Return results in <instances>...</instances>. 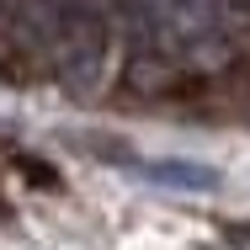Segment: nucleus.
I'll return each mask as SVG.
<instances>
[{"mask_svg": "<svg viewBox=\"0 0 250 250\" xmlns=\"http://www.w3.org/2000/svg\"><path fill=\"white\" fill-rule=\"evenodd\" d=\"M128 27L144 59L170 69H224L240 53L250 16L218 0H128Z\"/></svg>", "mask_w": 250, "mask_h": 250, "instance_id": "nucleus-1", "label": "nucleus"}, {"mask_svg": "<svg viewBox=\"0 0 250 250\" xmlns=\"http://www.w3.org/2000/svg\"><path fill=\"white\" fill-rule=\"evenodd\" d=\"M48 64L69 96H96L112 75V21L91 0H59V32Z\"/></svg>", "mask_w": 250, "mask_h": 250, "instance_id": "nucleus-2", "label": "nucleus"}, {"mask_svg": "<svg viewBox=\"0 0 250 250\" xmlns=\"http://www.w3.org/2000/svg\"><path fill=\"white\" fill-rule=\"evenodd\" d=\"M149 181L160 187H176V192H213L218 187V176L208 170V165H187V160H149V165H139Z\"/></svg>", "mask_w": 250, "mask_h": 250, "instance_id": "nucleus-3", "label": "nucleus"}, {"mask_svg": "<svg viewBox=\"0 0 250 250\" xmlns=\"http://www.w3.org/2000/svg\"><path fill=\"white\" fill-rule=\"evenodd\" d=\"M229 245H234V250H250V224H229Z\"/></svg>", "mask_w": 250, "mask_h": 250, "instance_id": "nucleus-4", "label": "nucleus"}, {"mask_svg": "<svg viewBox=\"0 0 250 250\" xmlns=\"http://www.w3.org/2000/svg\"><path fill=\"white\" fill-rule=\"evenodd\" d=\"M218 5H229V11H245V16H250V0H218Z\"/></svg>", "mask_w": 250, "mask_h": 250, "instance_id": "nucleus-5", "label": "nucleus"}]
</instances>
